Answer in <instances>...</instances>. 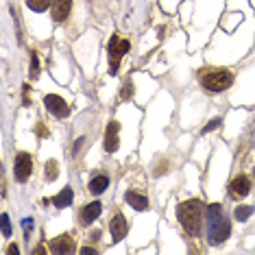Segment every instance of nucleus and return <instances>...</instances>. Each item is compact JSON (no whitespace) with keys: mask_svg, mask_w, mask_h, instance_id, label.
Here are the masks:
<instances>
[{"mask_svg":"<svg viewBox=\"0 0 255 255\" xmlns=\"http://www.w3.org/2000/svg\"><path fill=\"white\" fill-rule=\"evenodd\" d=\"M203 216H205V205L198 201V198L184 201L177 207V218H179L184 231L194 238L201 236V231H203Z\"/></svg>","mask_w":255,"mask_h":255,"instance_id":"nucleus-1","label":"nucleus"},{"mask_svg":"<svg viewBox=\"0 0 255 255\" xmlns=\"http://www.w3.org/2000/svg\"><path fill=\"white\" fill-rule=\"evenodd\" d=\"M207 240L209 245H220L231 236V223L218 203L207 205Z\"/></svg>","mask_w":255,"mask_h":255,"instance_id":"nucleus-2","label":"nucleus"},{"mask_svg":"<svg viewBox=\"0 0 255 255\" xmlns=\"http://www.w3.org/2000/svg\"><path fill=\"white\" fill-rule=\"evenodd\" d=\"M231 83H234V74L229 70H212L201 76V85L207 92H223Z\"/></svg>","mask_w":255,"mask_h":255,"instance_id":"nucleus-3","label":"nucleus"},{"mask_svg":"<svg viewBox=\"0 0 255 255\" xmlns=\"http://www.w3.org/2000/svg\"><path fill=\"white\" fill-rule=\"evenodd\" d=\"M13 173H15V179H18L20 184L29 181V177H31V173H33V157H31L29 153H20L18 157H15Z\"/></svg>","mask_w":255,"mask_h":255,"instance_id":"nucleus-4","label":"nucleus"},{"mask_svg":"<svg viewBox=\"0 0 255 255\" xmlns=\"http://www.w3.org/2000/svg\"><path fill=\"white\" fill-rule=\"evenodd\" d=\"M44 105H46V109L55 116V118L64 120V118H68V114H70L68 103H65L62 96H55V94H48V96L44 98Z\"/></svg>","mask_w":255,"mask_h":255,"instance_id":"nucleus-5","label":"nucleus"},{"mask_svg":"<svg viewBox=\"0 0 255 255\" xmlns=\"http://www.w3.org/2000/svg\"><path fill=\"white\" fill-rule=\"evenodd\" d=\"M120 144V125L112 120L107 125V131H105V151L107 153H116Z\"/></svg>","mask_w":255,"mask_h":255,"instance_id":"nucleus-6","label":"nucleus"},{"mask_svg":"<svg viewBox=\"0 0 255 255\" xmlns=\"http://www.w3.org/2000/svg\"><path fill=\"white\" fill-rule=\"evenodd\" d=\"M131 44L129 40H120V35H114L112 40H109V59H123L127 53H129Z\"/></svg>","mask_w":255,"mask_h":255,"instance_id":"nucleus-7","label":"nucleus"},{"mask_svg":"<svg viewBox=\"0 0 255 255\" xmlns=\"http://www.w3.org/2000/svg\"><path fill=\"white\" fill-rule=\"evenodd\" d=\"M249 192H251V181H249V177H245V175L236 177V179L229 184V194L231 196H236V198L247 196Z\"/></svg>","mask_w":255,"mask_h":255,"instance_id":"nucleus-8","label":"nucleus"},{"mask_svg":"<svg viewBox=\"0 0 255 255\" xmlns=\"http://www.w3.org/2000/svg\"><path fill=\"white\" fill-rule=\"evenodd\" d=\"M51 11H53V20L55 22L68 20V15L72 11V0H53V2H51Z\"/></svg>","mask_w":255,"mask_h":255,"instance_id":"nucleus-9","label":"nucleus"},{"mask_svg":"<svg viewBox=\"0 0 255 255\" xmlns=\"http://www.w3.org/2000/svg\"><path fill=\"white\" fill-rule=\"evenodd\" d=\"M109 229H112V238L114 242L123 240V238L127 236V231H129V225H127V218L123 214H116L112 218V225H109Z\"/></svg>","mask_w":255,"mask_h":255,"instance_id":"nucleus-10","label":"nucleus"},{"mask_svg":"<svg viewBox=\"0 0 255 255\" xmlns=\"http://www.w3.org/2000/svg\"><path fill=\"white\" fill-rule=\"evenodd\" d=\"M74 238L72 236H59V238H55V240L51 242V251L53 253H74Z\"/></svg>","mask_w":255,"mask_h":255,"instance_id":"nucleus-11","label":"nucleus"},{"mask_svg":"<svg viewBox=\"0 0 255 255\" xmlns=\"http://www.w3.org/2000/svg\"><path fill=\"white\" fill-rule=\"evenodd\" d=\"M101 212H103V205L98 203V201H94V203H90V205H85L83 207V212H81V223L83 225H90V223H94V220L101 216Z\"/></svg>","mask_w":255,"mask_h":255,"instance_id":"nucleus-12","label":"nucleus"},{"mask_svg":"<svg viewBox=\"0 0 255 255\" xmlns=\"http://www.w3.org/2000/svg\"><path fill=\"white\" fill-rule=\"evenodd\" d=\"M125 201L131 205L133 209H137V212H144V209H148V198L144 196V194H137L135 190H129L125 194Z\"/></svg>","mask_w":255,"mask_h":255,"instance_id":"nucleus-13","label":"nucleus"},{"mask_svg":"<svg viewBox=\"0 0 255 255\" xmlns=\"http://www.w3.org/2000/svg\"><path fill=\"white\" fill-rule=\"evenodd\" d=\"M72 198H74V192H72V188H64V190L53 198V205H55V207H59V209H64V207H68V205L72 203Z\"/></svg>","mask_w":255,"mask_h":255,"instance_id":"nucleus-14","label":"nucleus"},{"mask_svg":"<svg viewBox=\"0 0 255 255\" xmlns=\"http://www.w3.org/2000/svg\"><path fill=\"white\" fill-rule=\"evenodd\" d=\"M87 188H90V192H92V194H103V192L109 188V177H107V175H98V177H94Z\"/></svg>","mask_w":255,"mask_h":255,"instance_id":"nucleus-15","label":"nucleus"},{"mask_svg":"<svg viewBox=\"0 0 255 255\" xmlns=\"http://www.w3.org/2000/svg\"><path fill=\"white\" fill-rule=\"evenodd\" d=\"M253 212H255L253 205H238L234 214H236V218L240 220V223H245V220H249V218L253 216Z\"/></svg>","mask_w":255,"mask_h":255,"instance_id":"nucleus-16","label":"nucleus"},{"mask_svg":"<svg viewBox=\"0 0 255 255\" xmlns=\"http://www.w3.org/2000/svg\"><path fill=\"white\" fill-rule=\"evenodd\" d=\"M53 0H26V4H29V9L37 11V13H42V11H46L48 7H51Z\"/></svg>","mask_w":255,"mask_h":255,"instance_id":"nucleus-17","label":"nucleus"},{"mask_svg":"<svg viewBox=\"0 0 255 255\" xmlns=\"http://www.w3.org/2000/svg\"><path fill=\"white\" fill-rule=\"evenodd\" d=\"M44 175H46L48 181H55V179H57V175H59V164L55 162V159L46 162V173H44Z\"/></svg>","mask_w":255,"mask_h":255,"instance_id":"nucleus-18","label":"nucleus"},{"mask_svg":"<svg viewBox=\"0 0 255 255\" xmlns=\"http://www.w3.org/2000/svg\"><path fill=\"white\" fill-rule=\"evenodd\" d=\"M40 76V62H37V53H31V79Z\"/></svg>","mask_w":255,"mask_h":255,"instance_id":"nucleus-19","label":"nucleus"},{"mask_svg":"<svg viewBox=\"0 0 255 255\" xmlns=\"http://www.w3.org/2000/svg\"><path fill=\"white\" fill-rule=\"evenodd\" d=\"M0 220H2V236L9 238V236H11V220H9V214H2V216H0Z\"/></svg>","mask_w":255,"mask_h":255,"instance_id":"nucleus-20","label":"nucleus"},{"mask_svg":"<svg viewBox=\"0 0 255 255\" xmlns=\"http://www.w3.org/2000/svg\"><path fill=\"white\" fill-rule=\"evenodd\" d=\"M218 127H220V118H214V120H212V123H207V125H205V127H203V133H209V131L218 129Z\"/></svg>","mask_w":255,"mask_h":255,"instance_id":"nucleus-21","label":"nucleus"},{"mask_svg":"<svg viewBox=\"0 0 255 255\" xmlns=\"http://www.w3.org/2000/svg\"><path fill=\"white\" fill-rule=\"evenodd\" d=\"M131 92H133V85H131V81H127V83H125V90H123V94H120V98H123V101H127V98L131 96Z\"/></svg>","mask_w":255,"mask_h":255,"instance_id":"nucleus-22","label":"nucleus"},{"mask_svg":"<svg viewBox=\"0 0 255 255\" xmlns=\"http://www.w3.org/2000/svg\"><path fill=\"white\" fill-rule=\"evenodd\" d=\"M22 227H24V234L29 236L31 229H33V220H31V218H24V220H22Z\"/></svg>","mask_w":255,"mask_h":255,"instance_id":"nucleus-23","label":"nucleus"},{"mask_svg":"<svg viewBox=\"0 0 255 255\" xmlns=\"http://www.w3.org/2000/svg\"><path fill=\"white\" fill-rule=\"evenodd\" d=\"M83 144H85V137H81V140H76V144H74V155L81 151V146H83Z\"/></svg>","mask_w":255,"mask_h":255,"instance_id":"nucleus-24","label":"nucleus"},{"mask_svg":"<svg viewBox=\"0 0 255 255\" xmlns=\"http://www.w3.org/2000/svg\"><path fill=\"white\" fill-rule=\"evenodd\" d=\"M7 253H9V255H18V253H20V249H18V245H11V247L7 249Z\"/></svg>","mask_w":255,"mask_h":255,"instance_id":"nucleus-25","label":"nucleus"},{"mask_svg":"<svg viewBox=\"0 0 255 255\" xmlns=\"http://www.w3.org/2000/svg\"><path fill=\"white\" fill-rule=\"evenodd\" d=\"M81 253H83V255H85V253H96V249H92V247H83V249H81Z\"/></svg>","mask_w":255,"mask_h":255,"instance_id":"nucleus-26","label":"nucleus"}]
</instances>
